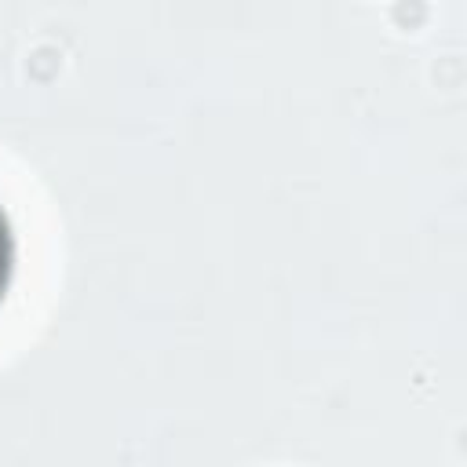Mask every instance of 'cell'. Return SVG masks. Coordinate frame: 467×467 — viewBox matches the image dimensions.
<instances>
[{"instance_id":"obj_1","label":"cell","mask_w":467,"mask_h":467,"mask_svg":"<svg viewBox=\"0 0 467 467\" xmlns=\"http://www.w3.org/2000/svg\"><path fill=\"white\" fill-rule=\"evenodd\" d=\"M11 266H15V237H11V223H7V215L0 208V296H4V288L11 281Z\"/></svg>"}]
</instances>
